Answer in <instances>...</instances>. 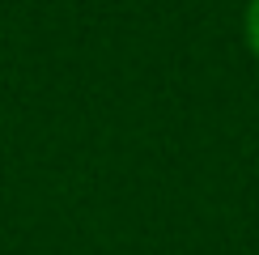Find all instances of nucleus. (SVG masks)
Here are the masks:
<instances>
[{
	"label": "nucleus",
	"mask_w": 259,
	"mask_h": 255,
	"mask_svg": "<svg viewBox=\"0 0 259 255\" xmlns=\"http://www.w3.org/2000/svg\"><path fill=\"white\" fill-rule=\"evenodd\" d=\"M242 34H246V47H251V56L259 60V0L246 5V21H242Z\"/></svg>",
	"instance_id": "obj_1"
}]
</instances>
